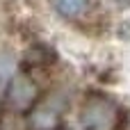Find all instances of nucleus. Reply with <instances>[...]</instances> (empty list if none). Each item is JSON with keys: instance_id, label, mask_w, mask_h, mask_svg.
<instances>
[{"instance_id": "obj_4", "label": "nucleus", "mask_w": 130, "mask_h": 130, "mask_svg": "<svg viewBox=\"0 0 130 130\" xmlns=\"http://www.w3.org/2000/svg\"><path fill=\"white\" fill-rule=\"evenodd\" d=\"M16 75V64L9 53H0V103L5 101V94L9 89L11 78Z\"/></svg>"}, {"instance_id": "obj_3", "label": "nucleus", "mask_w": 130, "mask_h": 130, "mask_svg": "<svg viewBox=\"0 0 130 130\" xmlns=\"http://www.w3.org/2000/svg\"><path fill=\"white\" fill-rule=\"evenodd\" d=\"M62 112H64L62 98H41L27 112V126L30 130H59Z\"/></svg>"}, {"instance_id": "obj_2", "label": "nucleus", "mask_w": 130, "mask_h": 130, "mask_svg": "<svg viewBox=\"0 0 130 130\" xmlns=\"http://www.w3.org/2000/svg\"><path fill=\"white\" fill-rule=\"evenodd\" d=\"M39 87L27 73H16L9 82V89L5 94V107L11 114H27L39 103Z\"/></svg>"}, {"instance_id": "obj_1", "label": "nucleus", "mask_w": 130, "mask_h": 130, "mask_svg": "<svg viewBox=\"0 0 130 130\" xmlns=\"http://www.w3.org/2000/svg\"><path fill=\"white\" fill-rule=\"evenodd\" d=\"M82 126L85 130H119L121 110L112 98L94 94L82 105Z\"/></svg>"}, {"instance_id": "obj_5", "label": "nucleus", "mask_w": 130, "mask_h": 130, "mask_svg": "<svg viewBox=\"0 0 130 130\" xmlns=\"http://www.w3.org/2000/svg\"><path fill=\"white\" fill-rule=\"evenodd\" d=\"M89 0H53V7L59 16L64 18H78L87 9Z\"/></svg>"}]
</instances>
